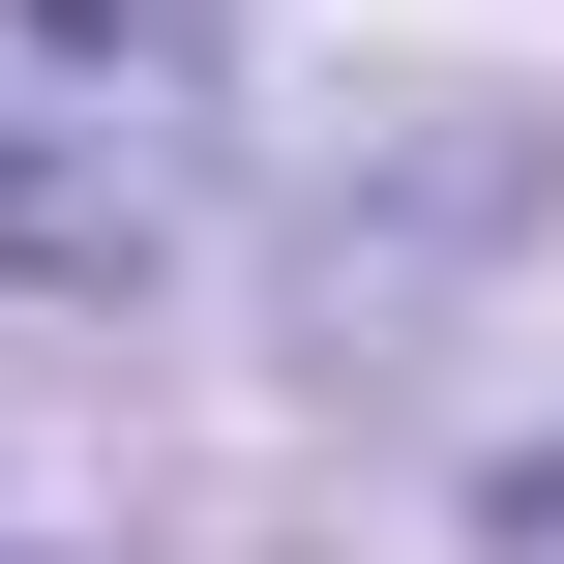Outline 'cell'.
Here are the masks:
<instances>
[{
    "label": "cell",
    "mask_w": 564,
    "mask_h": 564,
    "mask_svg": "<svg viewBox=\"0 0 564 564\" xmlns=\"http://www.w3.org/2000/svg\"><path fill=\"white\" fill-rule=\"evenodd\" d=\"M208 149H238L208 0H0V268H30V297L178 268V238H208Z\"/></svg>",
    "instance_id": "cell-1"
},
{
    "label": "cell",
    "mask_w": 564,
    "mask_h": 564,
    "mask_svg": "<svg viewBox=\"0 0 564 564\" xmlns=\"http://www.w3.org/2000/svg\"><path fill=\"white\" fill-rule=\"evenodd\" d=\"M0 564H30V535H0Z\"/></svg>",
    "instance_id": "cell-2"
}]
</instances>
